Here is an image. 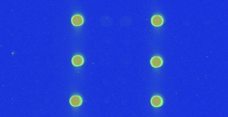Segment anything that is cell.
<instances>
[{"instance_id":"obj_3","label":"cell","mask_w":228,"mask_h":117,"mask_svg":"<svg viewBox=\"0 0 228 117\" xmlns=\"http://www.w3.org/2000/svg\"><path fill=\"white\" fill-rule=\"evenodd\" d=\"M72 24L74 25L79 26L83 23V19L81 15H74V16L72 17Z\"/></svg>"},{"instance_id":"obj_6","label":"cell","mask_w":228,"mask_h":117,"mask_svg":"<svg viewBox=\"0 0 228 117\" xmlns=\"http://www.w3.org/2000/svg\"><path fill=\"white\" fill-rule=\"evenodd\" d=\"M72 63L75 66L81 65L83 63V57L80 56V55H76V56L73 57Z\"/></svg>"},{"instance_id":"obj_2","label":"cell","mask_w":228,"mask_h":117,"mask_svg":"<svg viewBox=\"0 0 228 117\" xmlns=\"http://www.w3.org/2000/svg\"><path fill=\"white\" fill-rule=\"evenodd\" d=\"M82 103V99L79 96H74L70 99V103L73 107H79Z\"/></svg>"},{"instance_id":"obj_5","label":"cell","mask_w":228,"mask_h":117,"mask_svg":"<svg viewBox=\"0 0 228 117\" xmlns=\"http://www.w3.org/2000/svg\"><path fill=\"white\" fill-rule=\"evenodd\" d=\"M162 60L160 57H155L152 59L151 64L154 67H159L162 65Z\"/></svg>"},{"instance_id":"obj_4","label":"cell","mask_w":228,"mask_h":117,"mask_svg":"<svg viewBox=\"0 0 228 117\" xmlns=\"http://www.w3.org/2000/svg\"><path fill=\"white\" fill-rule=\"evenodd\" d=\"M163 22V18L161 16H159V15H155L152 19V24L154 26H156V27H158V26L162 25Z\"/></svg>"},{"instance_id":"obj_1","label":"cell","mask_w":228,"mask_h":117,"mask_svg":"<svg viewBox=\"0 0 228 117\" xmlns=\"http://www.w3.org/2000/svg\"><path fill=\"white\" fill-rule=\"evenodd\" d=\"M152 105L155 107H161L163 104V100L160 96H155L153 97L151 100Z\"/></svg>"}]
</instances>
